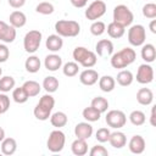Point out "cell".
Instances as JSON below:
<instances>
[{
	"mask_svg": "<svg viewBox=\"0 0 156 156\" xmlns=\"http://www.w3.org/2000/svg\"><path fill=\"white\" fill-rule=\"evenodd\" d=\"M136 58V54L130 48H123L122 50L115 52L111 56V66L113 68H126L127 66L132 65Z\"/></svg>",
	"mask_w": 156,
	"mask_h": 156,
	"instance_id": "1",
	"label": "cell"
},
{
	"mask_svg": "<svg viewBox=\"0 0 156 156\" xmlns=\"http://www.w3.org/2000/svg\"><path fill=\"white\" fill-rule=\"evenodd\" d=\"M55 106V99L48 93L45 95H43L39 100V102L37 104V106L34 107V117L39 121H46L49 119V117L51 116V111Z\"/></svg>",
	"mask_w": 156,
	"mask_h": 156,
	"instance_id": "2",
	"label": "cell"
},
{
	"mask_svg": "<svg viewBox=\"0 0 156 156\" xmlns=\"http://www.w3.org/2000/svg\"><path fill=\"white\" fill-rule=\"evenodd\" d=\"M73 58L77 63H79L80 66H83L84 68H91L96 65L98 61V56L95 52L88 50L84 46H77L73 50Z\"/></svg>",
	"mask_w": 156,
	"mask_h": 156,
	"instance_id": "3",
	"label": "cell"
},
{
	"mask_svg": "<svg viewBox=\"0 0 156 156\" xmlns=\"http://www.w3.org/2000/svg\"><path fill=\"white\" fill-rule=\"evenodd\" d=\"M55 30L60 37L74 38L80 32V26L77 21L72 20H60L55 23Z\"/></svg>",
	"mask_w": 156,
	"mask_h": 156,
	"instance_id": "4",
	"label": "cell"
},
{
	"mask_svg": "<svg viewBox=\"0 0 156 156\" xmlns=\"http://www.w3.org/2000/svg\"><path fill=\"white\" fill-rule=\"evenodd\" d=\"M133 20H134V15L129 10L128 6L121 4L113 9V22H116L126 28L133 23Z\"/></svg>",
	"mask_w": 156,
	"mask_h": 156,
	"instance_id": "5",
	"label": "cell"
},
{
	"mask_svg": "<svg viewBox=\"0 0 156 156\" xmlns=\"http://www.w3.org/2000/svg\"><path fill=\"white\" fill-rule=\"evenodd\" d=\"M65 143H66L65 133L61 132L60 129H56V130H52L50 133L48 141H46V147L51 152H60V151H62Z\"/></svg>",
	"mask_w": 156,
	"mask_h": 156,
	"instance_id": "6",
	"label": "cell"
},
{
	"mask_svg": "<svg viewBox=\"0 0 156 156\" xmlns=\"http://www.w3.org/2000/svg\"><path fill=\"white\" fill-rule=\"evenodd\" d=\"M41 32L37 30V29H33V30H29L27 32V34L24 35V39H23V46H24V50L28 52V54H33L35 52L39 46H40V43H41Z\"/></svg>",
	"mask_w": 156,
	"mask_h": 156,
	"instance_id": "7",
	"label": "cell"
},
{
	"mask_svg": "<svg viewBox=\"0 0 156 156\" xmlns=\"http://www.w3.org/2000/svg\"><path fill=\"white\" fill-rule=\"evenodd\" d=\"M146 40V32L144 26L134 24L128 29V41L133 46H141Z\"/></svg>",
	"mask_w": 156,
	"mask_h": 156,
	"instance_id": "8",
	"label": "cell"
},
{
	"mask_svg": "<svg viewBox=\"0 0 156 156\" xmlns=\"http://www.w3.org/2000/svg\"><path fill=\"white\" fill-rule=\"evenodd\" d=\"M105 121H106V124L108 127L118 129V128H122V127L126 126L127 116L121 110H111V111H108L106 113Z\"/></svg>",
	"mask_w": 156,
	"mask_h": 156,
	"instance_id": "9",
	"label": "cell"
},
{
	"mask_svg": "<svg viewBox=\"0 0 156 156\" xmlns=\"http://www.w3.org/2000/svg\"><path fill=\"white\" fill-rule=\"evenodd\" d=\"M106 12V4L102 0H94L85 10V17L89 21H98Z\"/></svg>",
	"mask_w": 156,
	"mask_h": 156,
	"instance_id": "10",
	"label": "cell"
},
{
	"mask_svg": "<svg viewBox=\"0 0 156 156\" xmlns=\"http://www.w3.org/2000/svg\"><path fill=\"white\" fill-rule=\"evenodd\" d=\"M152 80H154V68L149 63L140 65L136 72V82L140 84H149Z\"/></svg>",
	"mask_w": 156,
	"mask_h": 156,
	"instance_id": "11",
	"label": "cell"
},
{
	"mask_svg": "<svg viewBox=\"0 0 156 156\" xmlns=\"http://www.w3.org/2000/svg\"><path fill=\"white\" fill-rule=\"evenodd\" d=\"M16 39V28L0 21V40L4 43H12Z\"/></svg>",
	"mask_w": 156,
	"mask_h": 156,
	"instance_id": "12",
	"label": "cell"
},
{
	"mask_svg": "<svg viewBox=\"0 0 156 156\" xmlns=\"http://www.w3.org/2000/svg\"><path fill=\"white\" fill-rule=\"evenodd\" d=\"M145 139L139 135V134H135L130 138L129 140V144H128V147L130 150V152L135 154V155H139V154H143L144 150H145Z\"/></svg>",
	"mask_w": 156,
	"mask_h": 156,
	"instance_id": "13",
	"label": "cell"
},
{
	"mask_svg": "<svg viewBox=\"0 0 156 156\" xmlns=\"http://www.w3.org/2000/svg\"><path fill=\"white\" fill-rule=\"evenodd\" d=\"M99 78H100L99 73L95 69H91V68H87L83 72H80V74H79L80 83L84 84V85H88V87L94 85L99 80Z\"/></svg>",
	"mask_w": 156,
	"mask_h": 156,
	"instance_id": "14",
	"label": "cell"
},
{
	"mask_svg": "<svg viewBox=\"0 0 156 156\" xmlns=\"http://www.w3.org/2000/svg\"><path fill=\"white\" fill-rule=\"evenodd\" d=\"M95 51L98 56L104 57V56H110L113 52V44L108 39H101L96 43L95 45Z\"/></svg>",
	"mask_w": 156,
	"mask_h": 156,
	"instance_id": "15",
	"label": "cell"
},
{
	"mask_svg": "<svg viewBox=\"0 0 156 156\" xmlns=\"http://www.w3.org/2000/svg\"><path fill=\"white\" fill-rule=\"evenodd\" d=\"M74 134L79 139H89L93 134V127L88 122H80L74 127Z\"/></svg>",
	"mask_w": 156,
	"mask_h": 156,
	"instance_id": "16",
	"label": "cell"
},
{
	"mask_svg": "<svg viewBox=\"0 0 156 156\" xmlns=\"http://www.w3.org/2000/svg\"><path fill=\"white\" fill-rule=\"evenodd\" d=\"M45 45H46V49L49 51L56 52V51H60L62 49L63 40L58 34H51V35L48 37V39L45 41Z\"/></svg>",
	"mask_w": 156,
	"mask_h": 156,
	"instance_id": "17",
	"label": "cell"
},
{
	"mask_svg": "<svg viewBox=\"0 0 156 156\" xmlns=\"http://www.w3.org/2000/svg\"><path fill=\"white\" fill-rule=\"evenodd\" d=\"M44 66L48 71H51V72H55L57 71L58 68H61L62 66V58L56 55V54H51V55H48L44 60Z\"/></svg>",
	"mask_w": 156,
	"mask_h": 156,
	"instance_id": "18",
	"label": "cell"
},
{
	"mask_svg": "<svg viewBox=\"0 0 156 156\" xmlns=\"http://www.w3.org/2000/svg\"><path fill=\"white\" fill-rule=\"evenodd\" d=\"M154 100V93L151 89L149 88H140L136 93V101L140 104V105H144V106H147L152 102Z\"/></svg>",
	"mask_w": 156,
	"mask_h": 156,
	"instance_id": "19",
	"label": "cell"
},
{
	"mask_svg": "<svg viewBox=\"0 0 156 156\" xmlns=\"http://www.w3.org/2000/svg\"><path fill=\"white\" fill-rule=\"evenodd\" d=\"M108 143L115 149H122L127 144V138L122 132H113V133H110Z\"/></svg>",
	"mask_w": 156,
	"mask_h": 156,
	"instance_id": "20",
	"label": "cell"
},
{
	"mask_svg": "<svg viewBox=\"0 0 156 156\" xmlns=\"http://www.w3.org/2000/svg\"><path fill=\"white\" fill-rule=\"evenodd\" d=\"M10 24L15 28H21L27 23V17L22 11H13L10 13Z\"/></svg>",
	"mask_w": 156,
	"mask_h": 156,
	"instance_id": "21",
	"label": "cell"
},
{
	"mask_svg": "<svg viewBox=\"0 0 156 156\" xmlns=\"http://www.w3.org/2000/svg\"><path fill=\"white\" fill-rule=\"evenodd\" d=\"M106 30H107V34H108L111 38H113V39H119V38H122V37L124 35L126 28H124L123 26H121V24H118V23H116V22L112 21L111 23L107 24Z\"/></svg>",
	"mask_w": 156,
	"mask_h": 156,
	"instance_id": "22",
	"label": "cell"
},
{
	"mask_svg": "<svg viewBox=\"0 0 156 156\" xmlns=\"http://www.w3.org/2000/svg\"><path fill=\"white\" fill-rule=\"evenodd\" d=\"M141 58L146 63H151L156 58V49L152 44H143L141 48Z\"/></svg>",
	"mask_w": 156,
	"mask_h": 156,
	"instance_id": "23",
	"label": "cell"
},
{
	"mask_svg": "<svg viewBox=\"0 0 156 156\" xmlns=\"http://www.w3.org/2000/svg\"><path fill=\"white\" fill-rule=\"evenodd\" d=\"M71 150L74 155L77 156H83L88 152V144H87V140L85 139H79L77 138L72 145H71Z\"/></svg>",
	"mask_w": 156,
	"mask_h": 156,
	"instance_id": "24",
	"label": "cell"
},
{
	"mask_svg": "<svg viewBox=\"0 0 156 156\" xmlns=\"http://www.w3.org/2000/svg\"><path fill=\"white\" fill-rule=\"evenodd\" d=\"M116 87V80L113 77L111 76H102L101 78H99V88L104 91V93H110L115 89Z\"/></svg>",
	"mask_w": 156,
	"mask_h": 156,
	"instance_id": "25",
	"label": "cell"
},
{
	"mask_svg": "<svg viewBox=\"0 0 156 156\" xmlns=\"http://www.w3.org/2000/svg\"><path fill=\"white\" fill-rule=\"evenodd\" d=\"M17 150V143L13 138H5L1 141V152L4 155H13Z\"/></svg>",
	"mask_w": 156,
	"mask_h": 156,
	"instance_id": "26",
	"label": "cell"
},
{
	"mask_svg": "<svg viewBox=\"0 0 156 156\" xmlns=\"http://www.w3.org/2000/svg\"><path fill=\"white\" fill-rule=\"evenodd\" d=\"M67 122H68L67 115H66L65 112H62V111L55 112L54 115L50 116V123H51L54 127L58 128V129L62 128V127H65V126L67 124Z\"/></svg>",
	"mask_w": 156,
	"mask_h": 156,
	"instance_id": "27",
	"label": "cell"
},
{
	"mask_svg": "<svg viewBox=\"0 0 156 156\" xmlns=\"http://www.w3.org/2000/svg\"><path fill=\"white\" fill-rule=\"evenodd\" d=\"M133 79H134V77H133V73L130 71L122 69L121 72H118V74H117L115 80H117V83L121 87H128V85H130L133 83Z\"/></svg>",
	"mask_w": 156,
	"mask_h": 156,
	"instance_id": "28",
	"label": "cell"
},
{
	"mask_svg": "<svg viewBox=\"0 0 156 156\" xmlns=\"http://www.w3.org/2000/svg\"><path fill=\"white\" fill-rule=\"evenodd\" d=\"M40 66H41V62H40L39 57L35 56V55L29 56V57L26 60V62H24L26 71L29 72V73H37V72L40 69Z\"/></svg>",
	"mask_w": 156,
	"mask_h": 156,
	"instance_id": "29",
	"label": "cell"
},
{
	"mask_svg": "<svg viewBox=\"0 0 156 156\" xmlns=\"http://www.w3.org/2000/svg\"><path fill=\"white\" fill-rule=\"evenodd\" d=\"M22 87H23V89L26 90V93H27V95L29 98L37 96L40 93V90H41L40 84L38 82H35V80H27V82L23 83Z\"/></svg>",
	"mask_w": 156,
	"mask_h": 156,
	"instance_id": "30",
	"label": "cell"
},
{
	"mask_svg": "<svg viewBox=\"0 0 156 156\" xmlns=\"http://www.w3.org/2000/svg\"><path fill=\"white\" fill-rule=\"evenodd\" d=\"M43 88L46 90V93L51 94V93H55L58 88V79L56 77H52V76H48L44 78L43 80Z\"/></svg>",
	"mask_w": 156,
	"mask_h": 156,
	"instance_id": "31",
	"label": "cell"
},
{
	"mask_svg": "<svg viewBox=\"0 0 156 156\" xmlns=\"http://www.w3.org/2000/svg\"><path fill=\"white\" fill-rule=\"evenodd\" d=\"M84 119H87L88 122H96L100 119V116H101V112H99L95 107H93L91 105L89 107H85L82 112Z\"/></svg>",
	"mask_w": 156,
	"mask_h": 156,
	"instance_id": "32",
	"label": "cell"
},
{
	"mask_svg": "<svg viewBox=\"0 0 156 156\" xmlns=\"http://www.w3.org/2000/svg\"><path fill=\"white\" fill-rule=\"evenodd\" d=\"M129 121H130L132 124H134V126L138 127V126H143V124L145 123L146 117H145V113H144L143 111H140V110H134V111H132L130 115H129Z\"/></svg>",
	"mask_w": 156,
	"mask_h": 156,
	"instance_id": "33",
	"label": "cell"
},
{
	"mask_svg": "<svg viewBox=\"0 0 156 156\" xmlns=\"http://www.w3.org/2000/svg\"><path fill=\"white\" fill-rule=\"evenodd\" d=\"M91 106L95 107L99 112L104 113V112H106L107 108H108V101H107V99H105V98H102V96H95V98L91 100Z\"/></svg>",
	"mask_w": 156,
	"mask_h": 156,
	"instance_id": "34",
	"label": "cell"
},
{
	"mask_svg": "<svg viewBox=\"0 0 156 156\" xmlns=\"http://www.w3.org/2000/svg\"><path fill=\"white\" fill-rule=\"evenodd\" d=\"M15 84H16V82H15L13 77L5 76V77L0 78V91L7 93V91H10L15 88Z\"/></svg>",
	"mask_w": 156,
	"mask_h": 156,
	"instance_id": "35",
	"label": "cell"
},
{
	"mask_svg": "<svg viewBox=\"0 0 156 156\" xmlns=\"http://www.w3.org/2000/svg\"><path fill=\"white\" fill-rule=\"evenodd\" d=\"M12 98H13V101L17 102V104H24L29 99V96L27 95V93L23 89V87L15 88L13 91H12Z\"/></svg>",
	"mask_w": 156,
	"mask_h": 156,
	"instance_id": "36",
	"label": "cell"
},
{
	"mask_svg": "<svg viewBox=\"0 0 156 156\" xmlns=\"http://www.w3.org/2000/svg\"><path fill=\"white\" fill-rule=\"evenodd\" d=\"M78 71H79V66L77 62H67L63 65V68H62V72L66 77H74L78 74Z\"/></svg>",
	"mask_w": 156,
	"mask_h": 156,
	"instance_id": "37",
	"label": "cell"
},
{
	"mask_svg": "<svg viewBox=\"0 0 156 156\" xmlns=\"http://www.w3.org/2000/svg\"><path fill=\"white\" fill-rule=\"evenodd\" d=\"M54 5L51 2H48V1H43V2H39L35 7V11L40 15H51L54 12Z\"/></svg>",
	"mask_w": 156,
	"mask_h": 156,
	"instance_id": "38",
	"label": "cell"
},
{
	"mask_svg": "<svg viewBox=\"0 0 156 156\" xmlns=\"http://www.w3.org/2000/svg\"><path fill=\"white\" fill-rule=\"evenodd\" d=\"M106 32V26L101 21H94L90 26V33L95 37H99Z\"/></svg>",
	"mask_w": 156,
	"mask_h": 156,
	"instance_id": "39",
	"label": "cell"
},
{
	"mask_svg": "<svg viewBox=\"0 0 156 156\" xmlns=\"http://www.w3.org/2000/svg\"><path fill=\"white\" fill-rule=\"evenodd\" d=\"M143 15H144V17L150 18V20L155 18L156 17V4H154V2L145 4L143 6Z\"/></svg>",
	"mask_w": 156,
	"mask_h": 156,
	"instance_id": "40",
	"label": "cell"
},
{
	"mask_svg": "<svg viewBox=\"0 0 156 156\" xmlns=\"http://www.w3.org/2000/svg\"><path fill=\"white\" fill-rule=\"evenodd\" d=\"M110 130L107 129V128H100V129H98L96 130V134H95V138H96V140L99 141V143H106V141H108V136H110Z\"/></svg>",
	"mask_w": 156,
	"mask_h": 156,
	"instance_id": "41",
	"label": "cell"
},
{
	"mask_svg": "<svg viewBox=\"0 0 156 156\" xmlns=\"http://www.w3.org/2000/svg\"><path fill=\"white\" fill-rule=\"evenodd\" d=\"M89 155L90 156H107L108 155V151L105 146L102 145H95L91 147V150L89 151Z\"/></svg>",
	"mask_w": 156,
	"mask_h": 156,
	"instance_id": "42",
	"label": "cell"
},
{
	"mask_svg": "<svg viewBox=\"0 0 156 156\" xmlns=\"http://www.w3.org/2000/svg\"><path fill=\"white\" fill-rule=\"evenodd\" d=\"M10 108V99L5 94H0V115L5 113Z\"/></svg>",
	"mask_w": 156,
	"mask_h": 156,
	"instance_id": "43",
	"label": "cell"
},
{
	"mask_svg": "<svg viewBox=\"0 0 156 156\" xmlns=\"http://www.w3.org/2000/svg\"><path fill=\"white\" fill-rule=\"evenodd\" d=\"M10 56V50L5 44H0V63L6 62Z\"/></svg>",
	"mask_w": 156,
	"mask_h": 156,
	"instance_id": "44",
	"label": "cell"
},
{
	"mask_svg": "<svg viewBox=\"0 0 156 156\" xmlns=\"http://www.w3.org/2000/svg\"><path fill=\"white\" fill-rule=\"evenodd\" d=\"M7 1H9V5L13 9H20L26 4V0H7Z\"/></svg>",
	"mask_w": 156,
	"mask_h": 156,
	"instance_id": "45",
	"label": "cell"
},
{
	"mask_svg": "<svg viewBox=\"0 0 156 156\" xmlns=\"http://www.w3.org/2000/svg\"><path fill=\"white\" fill-rule=\"evenodd\" d=\"M69 1H71V4H72L74 7L80 9V7H84L89 0H69Z\"/></svg>",
	"mask_w": 156,
	"mask_h": 156,
	"instance_id": "46",
	"label": "cell"
},
{
	"mask_svg": "<svg viewBox=\"0 0 156 156\" xmlns=\"http://www.w3.org/2000/svg\"><path fill=\"white\" fill-rule=\"evenodd\" d=\"M149 28H150V30H151V33H156V20H154L152 18V21L150 22V24H149Z\"/></svg>",
	"mask_w": 156,
	"mask_h": 156,
	"instance_id": "47",
	"label": "cell"
},
{
	"mask_svg": "<svg viewBox=\"0 0 156 156\" xmlns=\"http://www.w3.org/2000/svg\"><path fill=\"white\" fill-rule=\"evenodd\" d=\"M150 123H151V126H155V124H156V122H155V106H152V108H151V115H150Z\"/></svg>",
	"mask_w": 156,
	"mask_h": 156,
	"instance_id": "48",
	"label": "cell"
},
{
	"mask_svg": "<svg viewBox=\"0 0 156 156\" xmlns=\"http://www.w3.org/2000/svg\"><path fill=\"white\" fill-rule=\"evenodd\" d=\"M4 139H5V130H4L2 127H0V143H1Z\"/></svg>",
	"mask_w": 156,
	"mask_h": 156,
	"instance_id": "49",
	"label": "cell"
},
{
	"mask_svg": "<svg viewBox=\"0 0 156 156\" xmlns=\"http://www.w3.org/2000/svg\"><path fill=\"white\" fill-rule=\"evenodd\" d=\"M1 73H2V69H1V68H0V76H1Z\"/></svg>",
	"mask_w": 156,
	"mask_h": 156,
	"instance_id": "50",
	"label": "cell"
},
{
	"mask_svg": "<svg viewBox=\"0 0 156 156\" xmlns=\"http://www.w3.org/2000/svg\"><path fill=\"white\" fill-rule=\"evenodd\" d=\"M0 1H1V0H0Z\"/></svg>",
	"mask_w": 156,
	"mask_h": 156,
	"instance_id": "51",
	"label": "cell"
}]
</instances>
